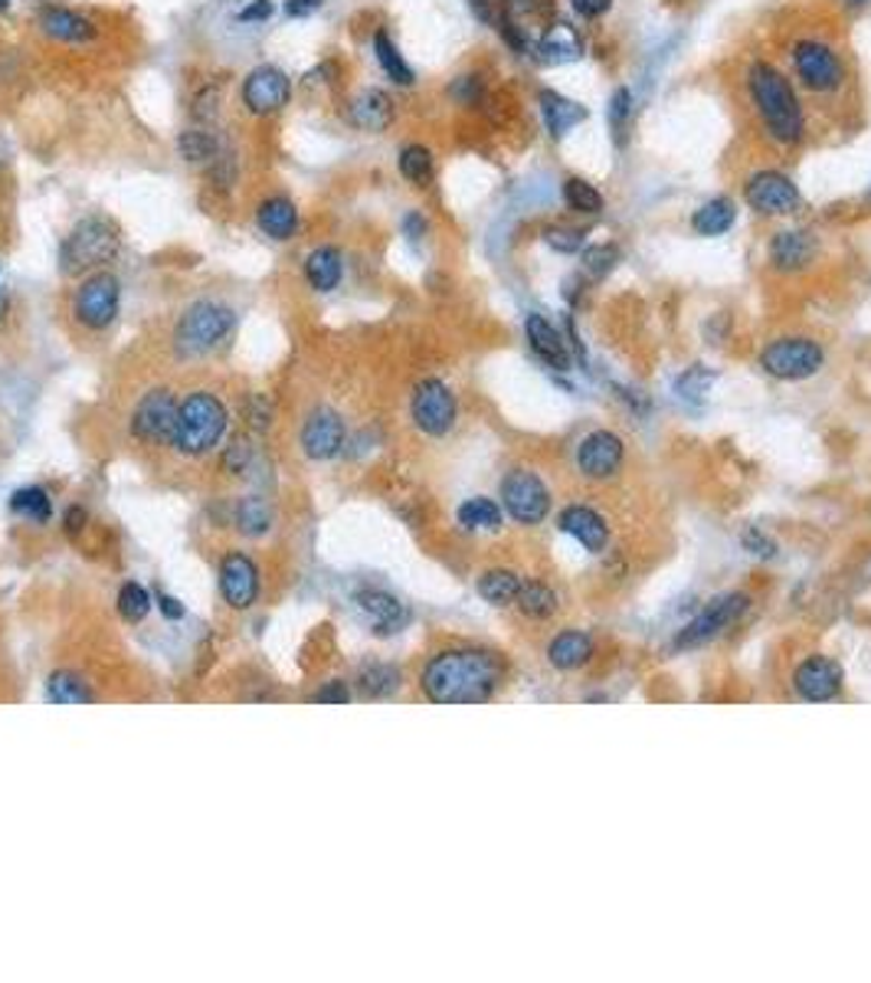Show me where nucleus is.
<instances>
[{"mask_svg": "<svg viewBox=\"0 0 871 983\" xmlns=\"http://www.w3.org/2000/svg\"><path fill=\"white\" fill-rule=\"evenodd\" d=\"M501 682V659L489 650H445L423 669V692L436 705H479L495 695Z\"/></svg>", "mask_w": 871, "mask_h": 983, "instance_id": "1", "label": "nucleus"}, {"mask_svg": "<svg viewBox=\"0 0 871 983\" xmlns=\"http://www.w3.org/2000/svg\"><path fill=\"white\" fill-rule=\"evenodd\" d=\"M747 86H750V99L770 131V138L780 144H797L803 138L807 122H803V109H800V99H797L790 79L777 66L753 63L747 72Z\"/></svg>", "mask_w": 871, "mask_h": 983, "instance_id": "2", "label": "nucleus"}, {"mask_svg": "<svg viewBox=\"0 0 871 983\" xmlns=\"http://www.w3.org/2000/svg\"><path fill=\"white\" fill-rule=\"evenodd\" d=\"M227 427H230V410L217 393L190 391L178 403L174 437L168 450L181 459L210 457L227 437Z\"/></svg>", "mask_w": 871, "mask_h": 983, "instance_id": "3", "label": "nucleus"}, {"mask_svg": "<svg viewBox=\"0 0 871 983\" xmlns=\"http://www.w3.org/2000/svg\"><path fill=\"white\" fill-rule=\"evenodd\" d=\"M122 250V230L109 217L79 220L60 247L62 275H86L112 262Z\"/></svg>", "mask_w": 871, "mask_h": 983, "instance_id": "4", "label": "nucleus"}, {"mask_svg": "<svg viewBox=\"0 0 871 983\" xmlns=\"http://www.w3.org/2000/svg\"><path fill=\"white\" fill-rule=\"evenodd\" d=\"M233 328H237V312L230 305L203 299V302H193L178 319L171 341L181 358H207L227 344Z\"/></svg>", "mask_w": 871, "mask_h": 983, "instance_id": "5", "label": "nucleus"}, {"mask_svg": "<svg viewBox=\"0 0 871 983\" xmlns=\"http://www.w3.org/2000/svg\"><path fill=\"white\" fill-rule=\"evenodd\" d=\"M119 309H122V282L109 269L89 272L72 292V319L82 331L99 334L112 328V322L119 319Z\"/></svg>", "mask_w": 871, "mask_h": 983, "instance_id": "6", "label": "nucleus"}, {"mask_svg": "<svg viewBox=\"0 0 871 983\" xmlns=\"http://www.w3.org/2000/svg\"><path fill=\"white\" fill-rule=\"evenodd\" d=\"M825 364V351L812 338H780L763 348L760 368L777 381H807Z\"/></svg>", "mask_w": 871, "mask_h": 983, "instance_id": "7", "label": "nucleus"}, {"mask_svg": "<svg viewBox=\"0 0 871 983\" xmlns=\"http://www.w3.org/2000/svg\"><path fill=\"white\" fill-rule=\"evenodd\" d=\"M178 397L164 388L158 391H148L134 413H131V437L141 443V447H151V450H168L171 447V437H174V420H178Z\"/></svg>", "mask_w": 871, "mask_h": 983, "instance_id": "8", "label": "nucleus"}, {"mask_svg": "<svg viewBox=\"0 0 871 983\" xmlns=\"http://www.w3.org/2000/svg\"><path fill=\"white\" fill-rule=\"evenodd\" d=\"M289 99H292V79L286 69L272 63L249 69L243 86H240V102L247 106L249 116H259V119L282 112L289 106Z\"/></svg>", "mask_w": 871, "mask_h": 983, "instance_id": "9", "label": "nucleus"}, {"mask_svg": "<svg viewBox=\"0 0 871 983\" xmlns=\"http://www.w3.org/2000/svg\"><path fill=\"white\" fill-rule=\"evenodd\" d=\"M501 499H504L508 515L521 524L544 522L548 512H551V492H548V485L534 472H528V469H514V472L504 475Z\"/></svg>", "mask_w": 871, "mask_h": 983, "instance_id": "10", "label": "nucleus"}, {"mask_svg": "<svg viewBox=\"0 0 871 983\" xmlns=\"http://www.w3.org/2000/svg\"><path fill=\"white\" fill-rule=\"evenodd\" d=\"M410 413H413V423L427 437H445L455 427V393L449 391V384H442L439 378H427L413 391Z\"/></svg>", "mask_w": 871, "mask_h": 983, "instance_id": "11", "label": "nucleus"}, {"mask_svg": "<svg viewBox=\"0 0 871 983\" xmlns=\"http://www.w3.org/2000/svg\"><path fill=\"white\" fill-rule=\"evenodd\" d=\"M747 606H750V596L747 593H724V596H718V600H711L688 626H684L682 633H679V646H704V643H711L714 636H721L734 620H741L747 613Z\"/></svg>", "mask_w": 871, "mask_h": 983, "instance_id": "12", "label": "nucleus"}, {"mask_svg": "<svg viewBox=\"0 0 871 983\" xmlns=\"http://www.w3.org/2000/svg\"><path fill=\"white\" fill-rule=\"evenodd\" d=\"M793 66H797V76L803 79V86L812 92H835L845 79L839 53L819 40H800L793 47Z\"/></svg>", "mask_w": 871, "mask_h": 983, "instance_id": "13", "label": "nucleus"}, {"mask_svg": "<svg viewBox=\"0 0 871 983\" xmlns=\"http://www.w3.org/2000/svg\"><path fill=\"white\" fill-rule=\"evenodd\" d=\"M747 203L763 213V217H787V213H797L803 197H800V188L780 174V171H757L744 188Z\"/></svg>", "mask_w": 871, "mask_h": 983, "instance_id": "14", "label": "nucleus"}, {"mask_svg": "<svg viewBox=\"0 0 871 983\" xmlns=\"http://www.w3.org/2000/svg\"><path fill=\"white\" fill-rule=\"evenodd\" d=\"M344 440H348V430H344V420L334 413V410H314L309 420L302 423V433H299V443H302V453L314 462H328L334 459L341 450H344Z\"/></svg>", "mask_w": 871, "mask_h": 983, "instance_id": "15", "label": "nucleus"}, {"mask_svg": "<svg viewBox=\"0 0 871 983\" xmlns=\"http://www.w3.org/2000/svg\"><path fill=\"white\" fill-rule=\"evenodd\" d=\"M220 593L233 610H249L259 600V568L249 554L230 551L220 561Z\"/></svg>", "mask_w": 871, "mask_h": 983, "instance_id": "16", "label": "nucleus"}, {"mask_svg": "<svg viewBox=\"0 0 871 983\" xmlns=\"http://www.w3.org/2000/svg\"><path fill=\"white\" fill-rule=\"evenodd\" d=\"M37 27H40L43 37H50L57 43H66V47H86V43H92L99 37V27L86 13L69 10V7H57V3L40 7Z\"/></svg>", "mask_w": 871, "mask_h": 983, "instance_id": "17", "label": "nucleus"}, {"mask_svg": "<svg viewBox=\"0 0 871 983\" xmlns=\"http://www.w3.org/2000/svg\"><path fill=\"white\" fill-rule=\"evenodd\" d=\"M625 447L617 433L610 430H597L590 437H583V443L577 447V469L587 479H610L622 465Z\"/></svg>", "mask_w": 871, "mask_h": 983, "instance_id": "18", "label": "nucleus"}, {"mask_svg": "<svg viewBox=\"0 0 871 983\" xmlns=\"http://www.w3.org/2000/svg\"><path fill=\"white\" fill-rule=\"evenodd\" d=\"M793 685L807 702H832L842 692V665L825 655H809L797 669Z\"/></svg>", "mask_w": 871, "mask_h": 983, "instance_id": "19", "label": "nucleus"}, {"mask_svg": "<svg viewBox=\"0 0 871 983\" xmlns=\"http://www.w3.org/2000/svg\"><path fill=\"white\" fill-rule=\"evenodd\" d=\"M256 223H259V230H262L269 240L286 243V240H292V237L299 233L302 217H299V207H296L289 197L272 194L266 197V200H259V207H256Z\"/></svg>", "mask_w": 871, "mask_h": 983, "instance_id": "20", "label": "nucleus"}, {"mask_svg": "<svg viewBox=\"0 0 871 983\" xmlns=\"http://www.w3.org/2000/svg\"><path fill=\"white\" fill-rule=\"evenodd\" d=\"M354 600H358L361 613L371 620V626H373V633H377V636H390V633L403 630V626H407V620H410L407 606H403L397 596L383 593V590H361Z\"/></svg>", "mask_w": 871, "mask_h": 983, "instance_id": "21", "label": "nucleus"}, {"mask_svg": "<svg viewBox=\"0 0 871 983\" xmlns=\"http://www.w3.org/2000/svg\"><path fill=\"white\" fill-rule=\"evenodd\" d=\"M397 109L393 99L383 89H361L351 102H348V119L351 126L361 131H387L393 122Z\"/></svg>", "mask_w": 871, "mask_h": 983, "instance_id": "22", "label": "nucleus"}, {"mask_svg": "<svg viewBox=\"0 0 871 983\" xmlns=\"http://www.w3.org/2000/svg\"><path fill=\"white\" fill-rule=\"evenodd\" d=\"M524 334H528L531 351H534L548 368H554V371H570V351H567V344H563L558 328L551 325L544 315L531 312V315L524 319Z\"/></svg>", "mask_w": 871, "mask_h": 983, "instance_id": "23", "label": "nucleus"}, {"mask_svg": "<svg viewBox=\"0 0 871 983\" xmlns=\"http://www.w3.org/2000/svg\"><path fill=\"white\" fill-rule=\"evenodd\" d=\"M560 531H567L577 544H583L587 551H603L610 541V528L603 522L600 512L587 509V505H570L560 512Z\"/></svg>", "mask_w": 871, "mask_h": 983, "instance_id": "24", "label": "nucleus"}, {"mask_svg": "<svg viewBox=\"0 0 871 983\" xmlns=\"http://www.w3.org/2000/svg\"><path fill=\"white\" fill-rule=\"evenodd\" d=\"M815 250L819 247H815L812 233H807V230H783L770 243V260L780 272H800L815 260Z\"/></svg>", "mask_w": 871, "mask_h": 983, "instance_id": "25", "label": "nucleus"}, {"mask_svg": "<svg viewBox=\"0 0 871 983\" xmlns=\"http://www.w3.org/2000/svg\"><path fill=\"white\" fill-rule=\"evenodd\" d=\"M583 50H587V43H583L580 30L570 27V23H563V20H558V23L538 40V57H541L544 63H573V60L583 57Z\"/></svg>", "mask_w": 871, "mask_h": 983, "instance_id": "26", "label": "nucleus"}, {"mask_svg": "<svg viewBox=\"0 0 871 983\" xmlns=\"http://www.w3.org/2000/svg\"><path fill=\"white\" fill-rule=\"evenodd\" d=\"M538 102H541V116H544V122H548V131L560 138V134H567L570 129H577L580 122H587V106H580V102H573V99H567V96H560L554 89H544L541 96H538Z\"/></svg>", "mask_w": 871, "mask_h": 983, "instance_id": "27", "label": "nucleus"}, {"mask_svg": "<svg viewBox=\"0 0 871 983\" xmlns=\"http://www.w3.org/2000/svg\"><path fill=\"white\" fill-rule=\"evenodd\" d=\"M306 279L314 292H334L344 279V257L334 247H314L306 257Z\"/></svg>", "mask_w": 871, "mask_h": 983, "instance_id": "28", "label": "nucleus"}, {"mask_svg": "<svg viewBox=\"0 0 871 983\" xmlns=\"http://www.w3.org/2000/svg\"><path fill=\"white\" fill-rule=\"evenodd\" d=\"M590 655H593V640H590L587 633H577V630L560 633V636L551 640V646H548V662H551L554 669H563V672L587 665Z\"/></svg>", "mask_w": 871, "mask_h": 983, "instance_id": "29", "label": "nucleus"}, {"mask_svg": "<svg viewBox=\"0 0 871 983\" xmlns=\"http://www.w3.org/2000/svg\"><path fill=\"white\" fill-rule=\"evenodd\" d=\"M47 702L53 705H92L96 692L89 689V682L69 669H60L47 679Z\"/></svg>", "mask_w": 871, "mask_h": 983, "instance_id": "30", "label": "nucleus"}, {"mask_svg": "<svg viewBox=\"0 0 871 983\" xmlns=\"http://www.w3.org/2000/svg\"><path fill=\"white\" fill-rule=\"evenodd\" d=\"M734 217H738L734 200H728V197H714V200H708L704 207L694 210L691 227H694L701 237H721V233H728V230L734 227Z\"/></svg>", "mask_w": 871, "mask_h": 983, "instance_id": "31", "label": "nucleus"}, {"mask_svg": "<svg viewBox=\"0 0 871 983\" xmlns=\"http://www.w3.org/2000/svg\"><path fill=\"white\" fill-rule=\"evenodd\" d=\"M373 57H377L380 69L390 76V82H397V86H413V82H417V72H413L410 63L403 60L400 47L390 40L387 30H377V33H373Z\"/></svg>", "mask_w": 871, "mask_h": 983, "instance_id": "32", "label": "nucleus"}, {"mask_svg": "<svg viewBox=\"0 0 871 983\" xmlns=\"http://www.w3.org/2000/svg\"><path fill=\"white\" fill-rule=\"evenodd\" d=\"M475 588H479V596H482L485 603H492V606H508V603L518 600V593L524 588V581H521L514 571L495 568V571H485V574L479 578Z\"/></svg>", "mask_w": 871, "mask_h": 983, "instance_id": "33", "label": "nucleus"}, {"mask_svg": "<svg viewBox=\"0 0 871 983\" xmlns=\"http://www.w3.org/2000/svg\"><path fill=\"white\" fill-rule=\"evenodd\" d=\"M10 509H13V515L30 519V522L43 524L53 519V499H50V492L40 489V485L17 489V492L10 495Z\"/></svg>", "mask_w": 871, "mask_h": 983, "instance_id": "34", "label": "nucleus"}, {"mask_svg": "<svg viewBox=\"0 0 871 983\" xmlns=\"http://www.w3.org/2000/svg\"><path fill=\"white\" fill-rule=\"evenodd\" d=\"M178 151L190 164H213L220 158V141L210 129H187L178 138Z\"/></svg>", "mask_w": 871, "mask_h": 983, "instance_id": "35", "label": "nucleus"}, {"mask_svg": "<svg viewBox=\"0 0 871 983\" xmlns=\"http://www.w3.org/2000/svg\"><path fill=\"white\" fill-rule=\"evenodd\" d=\"M397 168L410 184L427 188L433 181V151L427 144H407L397 158Z\"/></svg>", "mask_w": 871, "mask_h": 983, "instance_id": "36", "label": "nucleus"}, {"mask_svg": "<svg viewBox=\"0 0 871 983\" xmlns=\"http://www.w3.org/2000/svg\"><path fill=\"white\" fill-rule=\"evenodd\" d=\"M272 528V509L266 499L259 495H247L237 502V531L247 534V538H259Z\"/></svg>", "mask_w": 871, "mask_h": 983, "instance_id": "37", "label": "nucleus"}, {"mask_svg": "<svg viewBox=\"0 0 871 983\" xmlns=\"http://www.w3.org/2000/svg\"><path fill=\"white\" fill-rule=\"evenodd\" d=\"M358 685H361V692L371 695V699L393 695L397 685H400V669H397V665H387V662H368V665L358 672Z\"/></svg>", "mask_w": 871, "mask_h": 983, "instance_id": "38", "label": "nucleus"}, {"mask_svg": "<svg viewBox=\"0 0 871 983\" xmlns=\"http://www.w3.org/2000/svg\"><path fill=\"white\" fill-rule=\"evenodd\" d=\"M514 603H518V610H521L524 616H531V620H548V616L558 613V593L548 588V584H538V581L524 584Z\"/></svg>", "mask_w": 871, "mask_h": 983, "instance_id": "39", "label": "nucleus"}, {"mask_svg": "<svg viewBox=\"0 0 871 983\" xmlns=\"http://www.w3.org/2000/svg\"><path fill=\"white\" fill-rule=\"evenodd\" d=\"M459 524L469 531H498L501 528V509L492 499H469L459 505Z\"/></svg>", "mask_w": 871, "mask_h": 983, "instance_id": "40", "label": "nucleus"}, {"mask_svg": "<svg viewBox=\"0 0 871 983\" xmlns=\"http://www.w3.org/2000/svg\"><path fill=\"white\" fill-rule=\"evenodd\" d=\"M252 462H256V447L249 443L247 433H233L230 443H227V450H223V457H220V472L240 479V475H247L249 469H252Z\"/></svg>", "mask_w": 871, "mask_h": 983, "instance_id": "41", "label": "nucleus"}, {"mask_svg": "<svg viewBox=\"0 0 871 983\" xmlns=\"http://www.w3.org/2000/svg\"><path fill=\"white\" fill-rule=\"evenodd\" d=\"M563 200H567L570 210L587 213V217H593V213L603 210V194H600L593 184H587L583 178H570V181L563 184Z\"/></svg>", "mask_w": 871, "mask_h": 983, "instance_id": "42", "label": "nucleus"}, {"mask_svg": "<svg viewBox=\"0 0 871 983\" xmlns=\"http://www.w3.org/2000/svg\"><path fill=\"white\" fill-rule=\"evenodd\" d=\"M148 610H151V593L141 588V584L128 581V584L119 590V613H122V620H128V623H141V620L148 616Z\"/></svg>", "mask_w": 871, "mask_h": 983, "instance_id": "43", "label": "nucleus"}, {"mask_svg": "<svg viewBox=\"0 0 871 983\" xmlns=\"http://www.w3.org/2000/svg\"><path fill=\"white\" fill-rule=\"evenodd\" d=\"M714 378H718V374H714L711 368H701V364H698V368H688L682 378L675 381V391H679V397H684V400H704V393H708V388L714 384Z\"/></svg>", "mask_w": 871, "mask_h": 983, "instance_id": "44", "label": "nucleus"}, {"mask_svg": "<svg viewBox=\"0 0 871 983\" xmlns=\"http://www.w3.org/2000/svg\"><path fill=\"white\" fill-rule=\"evenodd\" d=\"M580 253H583V269H587L593 279H603V275H610V272H613V265L620 262V250H617V247H610V243H603V247H583Z\"/></svg>", "mask_w": 871, "mask_h": 983, "instance_id": "45", "label": "nucleus"}, {"mask_svg": "<svg viewBox=\"0 0 871 983\" xmlns=\"http://www.w3.org/2000/svg\"><path fill=\"white\" fill-rule=\"evenodd\" d=\"M610 129L617 131V141H625V129H629V119H632V96L629 89H617L613 99H610Z\"/></svg>", "mask_w": 871, "mask_h": 983, "instance_id": "46", "label": "nucleus"}, {"mask_svg": "<svg viewBox=\"0 0 871 983\" xmlns=\"http://www.w3.org/2000/svg\"><path fill=\"white\" fill-rule=\"evenodd\" d=\"M544 243L558 253H580L587 247V237L573 227H551L544 230Z\"/></svg>", "mask_w": 871, "mask_h": 983, "instance_id": "47", "label": "nucleus"}, {"mask_svg": "<svg viewBox=\"0 0 871 983\" xmlns=\"http://www.w3.org/2000/svg\"><path fill=\"white\" fill-rule=\"evenodd\" d=\"M469 7H472V13H475L485 27H492V30H498V27L508 20V0H469Z\"/></svg>", "mask_w": 871, "mask_h": 983, "instance_id": "48", "label": "nucleus"}, {"mask_svg": "<svg viewBox=\"0 0 871 983\" xmlns=\"http://www.w3.org/2000/svg\"><path fill=\"white\" fill-rule=\"evenodd\" d=\"M449 96L462 106H475L482 99V79L479 76H459L452 86H449Z\"/></svg>", "mask_w": 871, "mask_h": 983, "instance_id": "49", "label": "nucleus"}, {"mask_svg": "<svg viewBox=\"0 0 871 983\" xmlns=\"http://www.w3.org/2000/svg\"><path fill=\"white\" fill-rule=\"evenodd\" d=\"M217 102H220V92H217V86H210V89H203V92L193 99V109H190V116H193L197 122L210 126V122L217 119Z\"/></svg>", "mask_w": 871, "mask_h": 983, "instance_id": "50", "label": "nucleus"}, {"mask_svg": "<svg viewBox=\"0 0 871 983\" xmlns=\"http://www.w3.org/2000/svg\"><path fill=\"white\" fill-rule=\"evenodd\" d=\"M311 702H321V705H348V702H351V689H348V682L334 679V682H324V685L311 695Z\"/></svg>", "mask_w": 871, "mask_h": 983, "instance_id": "51", "label": "nucleus"}, {"mask_svg": "<svg viewBox=\"0 0 871 983\" xmlns=\"http://www.w3.org/2000/svg\"><path fill=\"white\" fill-rule=\"evenodd\" d=\"M247 420L252 430H266L269 427V403H266V397H249L247 403Z\"/></svg>", "mask_w": 871, "mask_h": 983, "instance_id": "52", "label": "nucleus"}, {"mask_svg": "<svg viewBox=\"0 0 871 983\" xmlns=\"http://www.w3.org/2000/svg\"><path fill=\"white\" fill-rule=\"evenodd\" d=\"M744 544L757 554V558H777V544H773V538H767L763 531H747L744 534Z\"/></svg>", "mask_w": 871, "mask_h": 983, "instance_id": "53", "label": "nucleus"}, {"mask_svg": "<svg viewBox=\"0 0 871 983\" xmlns=\"http://www.w3.org/2000/svg\"><path fill=\"white\" fill-rule=\"evenodd\" d=\"M272 13H276L272 0H252V3H247V7L237 13V20H240V23H256V20H269Z\"/></svg>", "mask_w": 871, "mask_h": 983, "instance_id": "54", "label": "nucleus"}, {"mask_svg": "<svg viewBox=\"0 0 871 983\" xmlns=\"http://www.w3.org/2000/svg\"><path fill=\"white\" fill-rule=\"evenodd\" d=\"M570 3L583 20H597L603 13H610V7H613V0H570Z\"/></svg>", "mask_w": 871, "mask_h": 983, "instance_id": "55", "label": "nucleus"}, {"mask_svg": "<svg viewBox=\"0 0 871 983\" xmlns=\"http://www.w3.org/2000/svg\"><path fill=\"white\" fill-rule=\"evenodd\" d=\"M324 0H286V17L292 20H302V17H311L314 10H321Z\"/></svg>", "mask_w": 871, "mask_h": 983, "instance_id": "56", "label": "nucleus"}, {"mask_svg": "<svg viewBox=\"0 0 871 983\" xmlns=\"http://www.w3.org/2000/svg\"><path fill=\"white\" fill-rule=\"evenodd\" d=\"M158 610L168 616V620H184V603L178 600V596H171V593H158Z\"/></svg>", "mask_w": 871, "mask_h": 983, "instance_id": "57", "label": "nucleus"}, {"mask_svg": "<svg viewBox=\"0 0 871 983\" xmlns=\"http://www.w3.org/2000/svg\"><path fill=\"white\" fill-rule=\"evenodd\" d=\"M403 230H407V237H410V240H420V237L427 233V220H423L420 213H407V220H403Z\"/></svg>", "mask_w": 871, "mask_h": 983, "instance_id": "58", "label": "nucleus"}, {"mask_svg": "<svg viewBox=\"0 0 871 983\" xmlns=\"http://www.w3.org/2000/svg\"><path fill=\"white\" fill-rule=\"evenodd\" d=\"M86 528V509H69L66 512V531L69 534H79Z\"/></svg>", "mask_w": 871, "mask_h": 983, "instance_id": "59", "label": "nucleus"}, {"mask_svg": "<svg viewBox=\"0 0 871 983\" xmlns=\"http://www.w3.org/2000/svg\"><path fill=\"white\" fill-rule=\"evenodd\" d=\"M10 7V0H0V10H7Z\"/></svg>", "mask_w": 871, "mask_h": 983, "instance_id": "60", "label": "nucleus"}, {"mask_svg": "<svg viewBox=\"0 0 871 983\" xmlns=\"http://www.w3.org/2000/svg\"><path fill=\"white\" fill-rule=\"evenodd\" d=\"M849 3H865V0H849Z\"/></svg>", "mask_w": 871, "mask_h": 983, "instance_id": "61", "label": "nucleus"}]
</instances>
